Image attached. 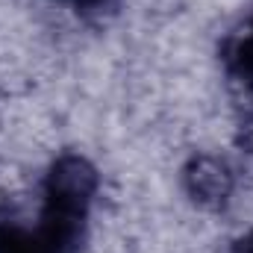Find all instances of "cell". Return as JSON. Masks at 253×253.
Wrapping results in <instances>:
<instances>
[{
  "instance_id": "obj_1",
  "label": "cell",
  "mask_w": 253,
  "mask_h": 253,
  "mask_svg": "<svg viewBox=\"0 0 253 253\" xmlns=\"http://www.w3.org/2000/svg\"><path fill=\"white\" fill-rule=\"evenodd\" d=\"M100 189L94 162L83 153H62L44 174L42 218L36 227L47 253H80L88 239V215Z\"/></svg>"
},
{
  "instance_id": "obj_2",
  "label": "cell",
  "mask_w": 253,
  "mask_h": 253,
  "mask_svg": "<svg viewBox=\"0 0 253 253\" xmlns=\"http://www.w3.org/2000/svg\"><path fill=\"white\" fill-rule=\"evenodd\" d=\"M180 183L197 209L218 212L230 203L236 191V174L227 159L215 153H194L180 171Z\"/></svg>"
},
{
  "instance_id": "obj_6",
  "label": "cell",
  "mask_w": 253,
  "mask_h": 253,
  "mask_svg": "<svg viewBox=\"0 0 253 253\" xmlns=\"http://www.w3.org/2000/svg\"><path fill=\"white\" fill-rule=\"evenodd\" d=\"M230 253H253V230H248V233H242L236 242H233V248H230Z\"/></svg>"
},
{
  "instance_id": "obj_4",
  "label": "cell",
  "mask_w": 253,
  "mask_h": 253,
  "mask_svg": "<svg viewBox=\"0 0 253 253\" xmlns=\"http://www.w3.org/2000/svg\"><path fill=\"white\" fill-rule=\"evenodd\" d=\"M0 253H47L39 242L36 230H24L15 224H0Z\"/></svg>"
},
{
  "instance_id": "obj_3",
  "label": "cell",
  "mask_w": 253,
  "mask_h": 253,
  "mask_svg": "<svg viewBox=\"0 0 253 253\" xmlns=\"http://www.w3.org/2000/svg\"><path fill=\"white\" fill-rule=\"evenodd\" d=\"M221 65H224V71L233 83L253 88V15L224 39Z\"/></svg>"
},
{
  "instance_id": "obj_5",
  "label": "cell",
  "mask_w": 253,
  "mask_h": 253,
  "mask_svg": "<svg viewBox=\"0 0 253 253\" xmlns=\"http://www.w3.org/2000/svg\"><path fill=\"white\" fill-rule=\"evenodd\" d=\"M59 3L71 6L83 18H106L121 6V0H59Z\"/></svg>"
},
{
  "instance_id": "obj_7",
  "label": "cell",
  "mask_w": 253,
  "mask_h": 253,
  "mask_svg": "<svg viewBox=\"0 0 253 253\" xmlns=\"http://www.w3.org/2000/svg\"><path fill=\"white\" fill-rule=\"evenodd\" d=\"M245 144L251 147V153H253V121L248 126H245Z\"/></svg>"
}]
</instances>
